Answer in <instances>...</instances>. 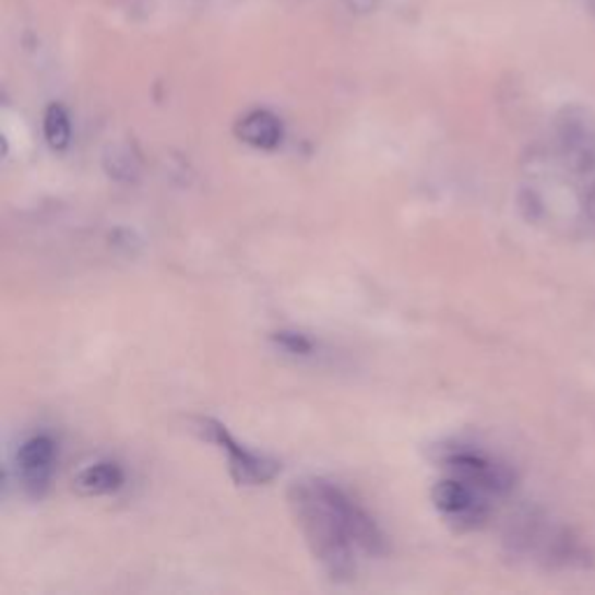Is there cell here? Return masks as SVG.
I'll return each instance as SVG.
<instances>
[{
	"label": "cell",
	"mask_w": 595,
	"mask_h": 595,
	"mask_svg": "<svg viewBox=\"0 0 595 595\" xmlns=\"http://www.w3.org/2000/svg\"><path fill=\"white\" fill-rule=\"evenodd\" d=\"M288 508L312 556L335 582H347L356 574L358 551L368 556L389 551L386 535L377 521L333 481L321 477L294 481Z\"/></svg>",
	"instance_id": "6da1fadb"
},
{
	"label": "cell",
	"mask_w": 595,
	"mask_h": 595,
	"mask_svg": "<svg viewBox=\"0 0 595 595\" xmlns=\"http://www.w3.org/2000/svg\"><path fill=\"white\" fill-rule=\"evenodd\" d=\"M440 465L465 484L486 496H508L514 489V473L496 456L473 447H449L440 456Z\"/></svg>",
	"instance_id": "7a4b0ae2"
},
{
	"label": "cell",
	"mask_w": 595,
	"mask_h": 595,
	"mask_svg": "<svg viewBox=\"0 0 595 595\" xmlns=\"http://www.w3.org/2000/svg\"><path fill=\"white\" fill-rule=\"evenodd\" d=\"M195 426H198V432H201L207 442L216 444L226 454L230 477L238 484L261 486V484H267L270 479H275V475L279 473V463L275 459L249 452L245 444H240L230 436L228 428L222 421L203 417L195 421Z\"/></svg>",
	"instance_id": "3957f363"
},
{
	"label": "cell",
	"mask_w": 595,
	"mask_h": 595,
	"mask_svg": "<svg viewBox=\"0 0 595 595\" xmlns=\"http://www.w3.org/2000/svg\"><path fill=\"white\" fill-rule=\"evenodd\" d=\"M430 500L447 524L459 531L481 528L491 516L489 496L456 477L440 479L432 486Z\"/></svg>",
	"instance_id": "277c9868"
},
{
	"label": "cell",
	"mask_w": 595,
	"mask_h": 595,
	"mask_svg": "<svg viewBox=\"0 0 595 595\" xmlns=\"http://www.w3.org/2000/svg\"><path fill=\"white\" fill-rule=\"evenodd\" d=\"M53 461H57V442L49 436H33L16 449V477L28 496L40 498L47 491Z\"/></svg>",
	"instance_id": "5b68a950"
},
{
	"label": "cell",
	"mask_w": 595,
	"mask_h": 595,
	"mask_svg": "<svg viewBox=\"0 0 595 595\" xmlns=\"http://www.w3.org/2000/svg\"><path fill=\"white\" fill-rule=\"evenodd\" d=\"M236 135L240 142L247 144V147H254L261 152H273L282 144L284 126L273 112L254 110L238 121Z\"/></svg>",
	"instance_id": "8992f818"
},
{
	"label": "cell",
	"mask_w": 595,
	"mask_h": 595,
	"mask_svg": "<svg viewBox=\"0 0 595 595\" xmlns=\"http://www.w3.org/2000/svg\"><path fill=\"white\" fill-rule=\"evenodd\" d=\"M72 486L80 496L100 498L117 493L123 486V471L112 461H100L84 467V471L72 479Z\"/></svg>",
	"instance_id": "52a82bcc"
},
{
	"label": "cell",
	"mask_w": 595,
	"mask_h": 595,
	"mask_svg": "<svg viewBox=\"0 0 595 595\" xmlns=\"http://www.w3.org/2000/svg\"><path fill=\"white\" fill-rule=\"evenodd\" d=\"M45 140L53 152H63L68 150L70 138H72V126H70V117L66 112L63 105H49L45 112Z\"/></svg>",
	"instance_id": "ba28073f"
},
{
	"label": "cell",
	"mask_w": 595,
	"mask_h": 595,
	"mask_svg": "<svg viewBox=\"0 0 595 595\" xmlns=\"http://www.w3.org/2000/svg\"><path fill=\"white\" fill-rule=\"evenodd\" d=\"M273 342L282 352L291 356H310L314 352V342L308 335L296 331H279L273 335Z\"/></svg>",
	"instance_id": "9c48e42d"
}]
</instances>
